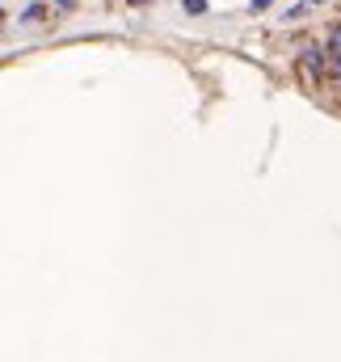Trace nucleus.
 I'll return each instance as SVG.
<instances>
[{
    "mask_svg": "<svg viewBox=\"0 0 341 362\" xmlns=\"http://www.w3.org/2000/svg\"><path fill=\"white\" fill-rule=\"evenodd\" d=\"M325 55H329V76L341 85V51H325Z\"/></svg>",
    "mask_w": 341,
    "mask_h": 362,
    "instance_id": "f257e3e1",
    "label": "nucleus"
},
{
    "mask_svg": "<svg viewBox=\"0 0 341 362\" xmlns=\"http://www.w3.org/2000/svg\"><path fill=\"white\" fill-rule=\"evenodd\" d=\"M185 8H190V13H202V8H207V0H185Z\"/></svg>",
    "mask_w": 341,
    "mask_h": 362,
    "instance_id": "f03ea898",
    "label": "nucleus"
},
{
    "mask_svg": "<svg viewBox=\"0 0 341 362\" xmlns=\"http://www.w3.org/2000/svg\"><path fill=\"white\" fill-rule=\"evenodd\" d=\"M265 4H270V0H253V8H265Z\"/></svg>",
    "mask_w": 341,
    "mask_h": 362,
    "instance_id": "7ed1b4c3",
    "label": "nucleus"
},
{
    "mask_svg": "<svg viewBox=\"0 0 341 362\" xmlns=\"http://www.w3.org/2000/svg\"><path fill=\"white\" fill-rule=\"evenodd\" d=\"M304 4H308V8H312V4H325V0H304Z\"/></svg>",
    "mask_w": 341,
    "mask_h": 362,
    "instance_id": "20e7f679",
    "label": "nucleus"
},
{
    "mask_svg": "<svg viewBox=\"0 0 341 362\" xmlns=\"http://www.w3.org/2000/svg\"><path fill=\"white\" fill-rule=\"evenodd\" d=\"M135 4H139V0H135Z\"/></svg>",
    "mask_w": 341,
    "mask_h": 362,
    "instance_id": "39448f33",
    "label": "nucleus"
}]
</instances>
